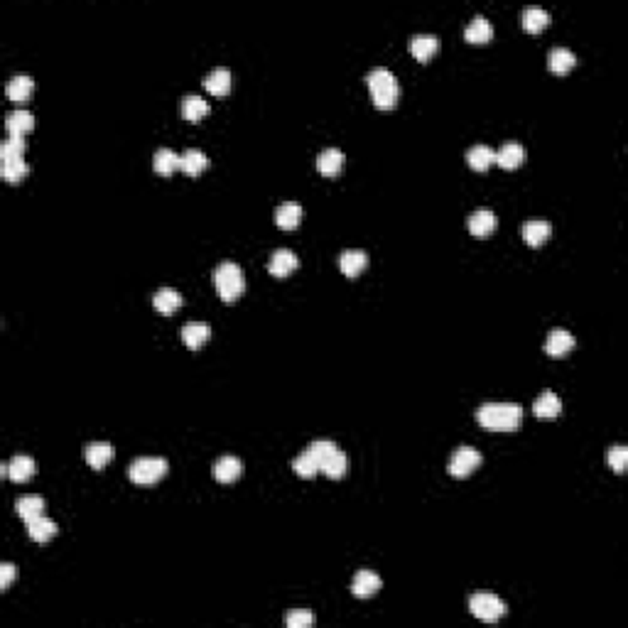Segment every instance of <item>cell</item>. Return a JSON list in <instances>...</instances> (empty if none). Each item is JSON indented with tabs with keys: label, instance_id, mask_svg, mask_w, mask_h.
Returning a JSON list of instances; mask_svg holds the SVG:
<instances>
[{
	"label": "cell",
	"instance_id": "19",
	"mask_svg": "<svg viewBox=\"0 0 628 628\" xmlns=\"http://www.w3.org/2000/svg\"><path fill=\"white\" fill-rule=\"evenodd\" d=\"M344 168V153L339 148H326L316 158V170L326 177H336Z\"/></svg>",
	"mask_w": 628,
	"mask_h": 628
},
{
	"label": "cell",
	"instance_id": "34",
	"mask_svg": "<svg viewBox=\"0 0 628 628\" xmlns=\"http://www.w3.org/2000/svg\"><path fill=\"white\" fill-rule=\"evenodd\" d=\"M466 163H469L474 170H479V172L488 170V168H491V163H493V150L488 145L469 148V150H466Z\"/></svg>",
	"mask_w": 628,
	"mask_h": 628
},
{
	"label": "cell",
	"instance_id": "4",
	"mask_svg": "<svg viewBox=\"0 0 628 628\" xmlns=\"http://www.w3.org/2000/svg\"><path fill=\"white\" fill-rule=\"evenodd\" d=\"M211 277H214L216 292H219V297L224 299V302H233V299H238L243 294V290H246V277H243L241 265L231 263V260H224L221 265H216Z\"/></svg>",
	"mask_w": 628,
	"mask_h": 628
},
{
	"label": "cell",
	"instance_id": "22",
	"mask_svg": "<svg viewBox=\"0 0 628 628\" xmlns=\"http://www.w3.org/2000/svg\"><path fill=\"white\" fill-rule=\"evenodd\" d=\"M5 128H8V135H25V133H30L35 128V118L25 108L10 110L8 118H5Z\"/></svg>",
	"mask_w": 628,
	"mask_h": 628
},
{
	"label": "cell",
	"instance_id": "20",
	"mask_svg": "<svg viewBox=\"0 0 628 628\" xmlns=\"http://www.w3.org/2000/svg\"><path fill=\"white\" fill-rule=\"evenodd\" d=\"M204 86H207V91L214 93V96H226V93L231 91V71L226 69V66H216V69H211L207 74Z\"/></svg>",
	"mask_w": 628,
	"mask_h": 628
},
{
	"label": "cell",
	"instance_id": "23",
	"mask_svg": "<svg viewBox=\"0 0 628 628\" xmlns=\"http://www.w3.org/2000/svg\"><path fill=\"white\" fill-rule=\"evenodd\" d=\"M207 165H209V158L197 148H189L180 155V170L187 172V175H192V177L202 175V172L207 170Z\"/></svg>",
	"mask_w": 628,
	"mask_h": 628
},
{
	"label": "cell",
	"instance_id": "26",
	"mask_svg": "<svg viewBox=\"0 0 628 628\" xmlns=\"http://www.w3.org/2000/svg\"><path fill=\"white\" fill-rule=\"evenodd\" d=\"M32 88H35V81H32V76L27 74H18L13 76V79L8 81V86H5V93H8V98H13V101H27V98L32 96Z\"/></svg>",
	"mask_w": 628,
	"mask_h": 628
},
{
	"label": "cell",
	"instance_id": "9",
	"mask_svg": "<svg viewBox=\"0 0 628 628\" xmlns=\"http://www.w3.org/2000/svg\"><path fill=\"white\" fill-rule=\"evenodd\" d=\"M211 474H214L216 481L231 483V481H236L238 476L243 474V461L238 457H233V454H226V457L214 461V466H211Z\"/></svg>",
	"mask_w": 628,
	"mask_h": 628
},
{
	"label": "cell",
	"instance_id": "24",
	"mask_svg": "<svg viewBox=\"0 0 628 628\" xmlns=\"http://www.w3.org/2000/svg\"><path fill=\"white\" fill-rule=\"evenodd\" d=\"M339 265H341V272L349 277H356L361 270L369 265V255H366L364 251H359V248H349V251L341 253V258H339Z\"/></svg>",
	"mask_w": 628,
	"mask_h": 628
},
{
	"label": "cell",
	"instance_id": "5",
	"mask_svg": "<svg viewBox=\"0 0 628 628\" xmlns=\"http://www.w3.org/2000/svg\"><path fill=\"white\" fill-rule=\"evenodd\" d=\"M165 474H168V459H163V457H140L128 466V476H130V481L143 483V486L160 481Z\"/></svg>",
	"mask_w": 628,
	"mask_h": 628
},
{
	"label": "cell",
	"instance_id": "40",
	"mask_svg": "<svg viewBox=\"0 0 628 628\" xmlns=\"http://www.w3.org/2000/svg\"><path fill=\"white\" fill-rule=\"evenodd\" d=\"M285 624L287 628H309L314 624V616L309 611H292V614H287Z\"/></svg>",
	"mask_w": 628,
	"mask_h": 628
},
{
	"label": "cell",
	"instance_id": "10",
	"mask_svg": "<svg viewBox=\"0 0 628 628\" xmlns=\"http://www.w3.org/2000/svg\"><path fill=\"white\" fill-rule=\"evenodd\" d=\"M496 224H498V219L491 209H476V211H471L469 219H466V226H469L471 236H476V238H486L488 233L496 229Z\"/></svg>",
	"mask_w": 628,
	"mask_h": 628
},
{
	"label": "cell",
	"instance_id": "35",
	"mask_svg": "<svg viewBox=\"0 0 628 628\" xmlns=\"http://www.w3.org/2000/svg\"><path fill=\"white\" fill-rule=\"evenodd\" d=\"M209 113V103L202 96H185L182 101V115L187 120H202Z\"/></svg>",
	"mask_w": 628,
	"mask_h": 628
},
{
	"label": "cell",
	"instance_id": "28",
	"mask_svg": "<svg viewBox=\"0 0 628 628\" xmlns=\"http://www.w3.org/2000/svg\"><path fill=\"white\" fill-rule=\"evenodd\" d=\"M15 513H18L22 520L37 518V515L44 513V498L37 496V493H30V496H20L18 501H15Z\"/></svg>",
	"mask_w": 628,
	"mask_h": 628
},
{
	"label": "cell",
	"instance_id": "29",
	"mask_svg": "<svg viewBox=\"0 0 628 628\" xmlns=\"http://www.w3.org/2000/svg\"><path fill=\"white\" fill-rule=\"evenodd\" d=\"M575 62H577L575 52H572V49H567V47H552V49H550V54H547V64H550V69H552L555 74H567V71L575 66Z\"/></svg>",
	"mask_w": 628,
	"mask_h": 628
},
{
	"label": "cell",
	"instance_id": "41",
	"mask_svg": "<svg viewBox=\"0 0 628 628\" xmlns=\"http://www.w3.org/2000/svg\"><path fill=\"white\" fill-rule=\"evenodd\" d=\"M13 580H15V567L10 562H3L0 565V592H5Z\"/></svg>",
	"mask_w": 628,
	"mask_h": 628
},
{
	"label": "cell",
	"instance_id": "32",
	"mask_svg": "<svg viewBox=\"0 0 628 628\" xmlns=\"http://www.w3.org/2000/svg\"><path fill=\"white\" fill-rule=\"evenodd\" d=\"M547 22H550V15L540 5H525L523 8V27L527 32H540Z\"/></svg>",
	"mask_w": 628,
	"mask_h": 628
},
{
	"label": "cell",
	"instance_id": "16",
	"mask_svg": "<svg viewBox=\"0 0 628 628\" xmlns=\"http://www.w3.org/2000/svg\"><path fill=\"white\" fill-rule=\"evenodd\" d=\"M25 525H27V535L32 537V540L35 542H47V540H52L54 535H57V523H54L52 518H47V515H37V518H32V520H25Z\"/></svg>",
	"mask_w": 628,
	"mask_h": 628
},
{
	"label": "cell",
	"instance_id": "2",
	"mask_svg": "<svg viewBox=\"0 0 628 628\" xmlns=\"http://www.w3.org/2000/svg\"><path fill=\"white\" fill-rule=\"evenodd\" d=\"M366 81H369L371 96H374V103L378 105V108L386 110V108H393V105L398 103L400 84H398V76L393 74L391 69H386V66H376V69L369 71Z\"/></svg>",
	"mask_w": 628,
	"mask_h": 628
},
{
	"label": "cell",
	"instance_id": "13",
	"mask_svg": "<svg viewBox=\"0 0 628 628\" xmlns=\"http://www.w3.org/2000/svg\"><path fill=\"white\" fill-rule=\"evenodd\" d=\"M381 585L383 582L376 572L361 570V572H356V577H354V582H351V592H354V597H359V599H369V597H374V594L381 592Z\"/></svg>",
	"mask_w": 628,
	"mask_h": 628
},
{
	"label": "cell",
	"instance_id": "1",
	"mask_svg": "<svg viewBox=\"0 0 628 628\" xmlns=\"http://www.w3.org/2000/svg\"><path fill=\"white\" fill-rule=\"evenodd\" d=\"M476 420L486 430H515L523 422V408L518 403H483Z\"/></svg>",
	"mask_w": 628,
	"mask_h": 628
},
{
	"label": "cell",
	"instance_id": "36",
	"mask_svg": "<svg viewBox=\"0 0 628 628\" xmlns=\"http://www.w3.org/2000/svg\"><path fill=\"white\" fill-rule=\"evenodd\" d=\"M27 163L22 158H13V160H3V180L5 182H22L27 175Z\"/></svg>",
	"mask_w": 628,
	"mask_h": 628
},
{
	"label": "cell",
	"instance_id": "21",
	"mask_svg": "<svg viewBox=\"0 0 628 628\" xmlns=\"http://www.w3.org/2000/svg\"><path fill=\"white\" fill-rule=\"evenodd\" d=\"M84 457L88 461V466H93V469H103V466L113 459V444H110V442H91V444H86Z\"/></svg>",
	"mask_w": 628,
	"mask_h": 628
},
{
	"label": "cell",
	"instance_id": "17",
	"mask_svg": "<svg viewBox=\"0 0 628 628\" xmlns=\"http://www.w3.org/2000/svg\"><path fill=\"white\" fill-rule=\"evenodd\" d=\"M211 336V326L207 324V321H189V324L182 326V341L187 344L189 349H202L204 344L209 341Z\"/></svg>",
	"mask_w": 628,
	"mask_h": 628
},
{
	"label": "cell",
	"instance_id": "25",
	"mask_svg": "<svg viewBox=\"0 0 628 628\" xmlns=\"http://www.w3.org/2000/svg\"><path fill=\"white\" fill-rule=\"evenodd\" d=\"M299 221H302V207H299L297 202H285L275 209V224L280 226V229L290 231Z\"/></svg>",
	"mask_w": 628,
	"mask_h": 628
},
{
	"label": "cell",
	"instance_id": "18",
	"mask_svg": "<svg viewBox=\"0 0 628 628\" xmlns=\"http://www.w3.org/2000/svg\"><path fill=\"white\" fill-rule=\"evenodd\" d=\"M532 413H535V418L555 420L560 413H562V400L555 396L552 391H545L542 396L537 398L535 403H532Z\"/></svg>",
	"mask_w": 628,
	"mask_h": 628
},
{
	"label": "cell",
	"instance_id": "11",
	"mask_svg": "<svg viewBox=\"0 0 628 628\" xmlns=\"http://www.w3.org/2000/svg\"><path fill=\"white\" fill-rule=\"evenodd\" d=\"M523 160H525V148L515 140L503 143L498 150H493V163H498L503 170H515Z\"/></svg>",
	"mask_w": 628,
	"mask_h": 628
},
{
	"label": "cell",
	"instance_id": "3",
	"mask_svg": "<svg viewBox=\"0 0 628 628\" xmlns=\"http://www.w3.org/2000/svg\"><path fill=\"white\" fill-rule=\"evenodd\" d=\"M307 449L316 459V464H319V471H324L329 479H341V476L346 474V466H349L346 454L331 440H316L309 444Z\"/></svg>",
	"mask_w": 628,
	"mask_h": 628
},
{
	"label": "cell",
	"instance_id": "14",
	"mask_svg": "<svg viewBox=\"0 0 628 628\" xmlns=\"http://www.w3.org/2000/svg\"><path fill=\"white\" fill-rule=\"evenodd\" d=\"M297 263H299L297 255H294L290 248H277L268 260V270H270V275H275V277H285L297 268Z\"/></svg>",
	"mask_w": 628,
	"mask_h": 628
},
{
	"label": "cell",
	"instance_id": "39",
	"mask_svg": "<svg viewBox=\"0 0 628 628\" xmlns=\"http://www.w3.org/2000/svg\"><path fill=\"white\" fill-rule=\"evenodd\" d=\"M607 464L616 471V474H624L626 466H628V447H624V444L611 447L607 452Z\"/></svg>",
	"mask_w": 628,
	"mask_h": 628
},
{
	"label": "cell",
	"instance_id": "15",
	"mask_svg": "<svg viewBox=\"0 0 628 628\" xmlns=\"http://www.w3.org/2000/svg\"><path fill=\"white\" fill-rule=\"evenodd\" d=\"M572 349H575V336H572L567 329H552L547 334V341H545V351H547L552 359L565 356V354H570Z\"/></svg>",
	"mask_w": 628,
	"mask_h": 628
},
{
	"label": "cell",
	"instance_id": "27",
	"mask_svg": "<svg viewBox=\"0 0 628 628\" xmlns=\"http://www.w3.org/2000/svg\"><path fill=\"white\" fill-rule=\"evenodd\" d=\"M182 302H185V299H182V294L177 290H172V287H163V290H158L153 294L155 309H158V312H163V314H172L175 309L182 307Z\"/></svg>",
	"mask_w": 628,
	"mask_h": 628
},
{
	"label": "cell",
	"instance_id": "30",
	"mask_svg": "<svg viewBox=\"0 0 628 628\" xmlns=\"http://www.w3.org/2000/svg\"><path fill=\"white\" fill-rule=\"evenodd\" d=\"M550 224L542 219H532V221H525L523 224V238L527 246H542L545 241L550 238Z\"/></svg>",
	"mask_w": 628,
	"mask_h": 628
},
{
	"label": "cell",
	"instance_id": "31",
	"mask_svg": "<svg viewBox=\"0 0 628 628\" xmlns=\"http://www.w3.org/2000/svg\"><path fill=\"white\" fill-rule=\"evenodd\" d=\"M491 35H493V27H491V22L483 18V15H474L469 25H466V30H464V37H466V40H469V42H476V44L491 40Z\"/></svg>",
	"mask_w": 628,
	"mask_h": 628
},
{
	"label": "cell",
	"instance_id": "7",
	"mask_svg": "<svg viewBox=\"0 0 628 628\" xmlns=\"http://www.w3.org/2000/svg\"><path fill=\"white\" fill-rule=\"evenodd\" d=\"M481 464V452L474 447H459L457 452L452 454V459H449L447 464V471L452 476H457V479H464V476L474 474L476 469H479Z\"/></svg>",
	"mask_w": 628,
	"mask_h": 628
},
{
	"label": "cell",
	"instance_id": "37",
	"mask_svg": "<svg viewBox=\"0 0 628 628\" xmlns=\"http://www.w3.org/2000/svg\"><path fill=\"white\" fill-rule=\"evenodd\" d=\"M292 469H294V474L302 476V479H312L316 471H319V464H316V459L309 454V449H307V452H302L297 459L292 461Z\"/></svg>",
	"mask_w": 628,
	"mask_h": 628
},
{
	"label": "cell",
	"instance_id": "6",
	"mask_svg": "<svg viewBox=\"0 0 628 628\" xmlns=\"http://www.w3.org/2000/svg\"><path fill=\"white\" fill-rule=\"evenodd\" d=\"M469 609L476 619L486 621V624H496L498 619L505 616V611H508L496 594H474V597L469 599Z\"/></svg>",
	"mask_w": 628,
	"mask_h": 628
},
{
	"label": "cell",
	"instance_id": "8",
	"mask_svg": "<svg viewBox=\"0 0 628 628\" xmlns=\"http://www.w3.org/2000/svg\"><path fill=\"white\" fill-rule=\"evenodd\" d=\"M0 474L8 476V479L13 481H27L32 474H35V459L27 457V454H18V457H13L8 461V464L0 466Z\"/></svg>",
	"mask_w": 628,
	"mask_h": 628
},
{
	"label": "cell",
	"instance_id": "38",
	"mask_svg": "<svg viewBox=\"0 0 628 628\" xmlns=\"http://www.w3.org/2000/svg\"><path fill=\"white\" fill-rule=\"evenodd\" d=\"M22 153H25V135H8L0 145V158L3 160L22 158Z\"/></svg>",
	"mask_w": 628,
	"mask_h": 628
},
{
	"label": "cell",
	"instance_id": "33",
	"mask_svg": "<svg viewBox=\"0 0 628 628\" xmlns=\"http://www.w3.org/2000/svg\"><path fill=\"white\" fill-rule=\"evenodd\" d=\"M153 168L160 175H172L175 170H180V155L172 153L170 148H160L153 158Z\"/></svg>",
	"mask_w": 628,
	"mask_h": 628
},
{
	"label": "cell",
	"instance_id": "12",
	"mask_svg": "<svg viewBox=\"0 0 628 628\" xmlns=\"http://www.w3.org/2000/svg\"><path fill=\"white\" fill-rule=\"evenodd\" d=\"M408 49L413 52L415 59H420V62H427V59L432 57V54L440 49V37L437 35H430V32H420V35H413L408 42Z\"/></svg>",
	"mask_w": 628,
	"mask_h": 628
}]
</instances>
